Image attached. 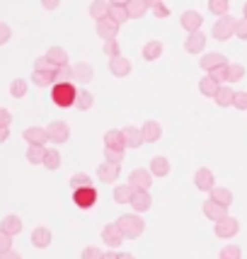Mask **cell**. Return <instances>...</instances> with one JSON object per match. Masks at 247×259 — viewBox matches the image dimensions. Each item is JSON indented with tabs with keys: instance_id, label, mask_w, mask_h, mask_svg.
Masks as SVG:
<instances>
[{
	"instance_id": "obj_23",
	"label": "cell",
	"mask_w": 247,
	"mask_h": 259,
	"mask_svg": "<svg viewBox=\"0 0 247 259\" xmlns=\"http://www.w3.org/2000/svg\"><path fill=\"white\" fill-rule=\"evenodd\" d=\"M109 10H112V3H109V0H92L88 12H90V17L95 22H100L104 17H109Z\"/></svg>"
},
{
	"instance_id": "obj_43",
	"label": "cell",
	"mask_w": 247,
	"mask_h": 259,
	"mask_svg": "<svg viewBox=\"0 0 247 259\" xmlns=\"http://www.w3.org/2000/svg\"><path fill=\"white\" fill-rule=\"evenodd\" d=\"M102 54H104L107 58L121 56V44H119V39H109V41H104V46H102Z\"/></svg>"
},
{
	"instance_id": "obj_50",
	"label": "cell",
	"mask_w": 247,
	"mask_h": 259,
	"mask_svg": "<svg viewBox=\"0 0 247 259\" xmlns=\"http://www.w3.org/2000/svg\"><path fill=\"white\" fill-rule=\"evenodd\" d=\"M211 78L216 80V82H221V85H228V66H223V68H216L214 73H209Z\"/></svg>"
},
{
	"instance_id": "obj_42",
	"label": "cell",
	"mask_w": 247,
	"mask_h": 259,
	"mask_svg": "<svg viewBox=\"0 0 247 259\" xmlns=\"http://www.w3.org/2000/svg\"><path fill=\"white\" fill-rule=\"evenodd\" d=\"M242 78H245V66L242 63H228V85L240 82Z\"/></svg>"
},
{
	"instance_id": "obj_44",
	"label": "cell",
	"mask_w": 247,
	"mask_h": 259,
	"mask_svg": "<svg viewBox=\"0 0 247 259\" xmlns=\"http://www.w3.org/2000/svg\"><path fill=\"white\" fill-rule=\"evenodd\" d=\"M109 17H112L114 22H129L131 17H129V10H126V5H112V10H109Z\"/></svg>"
},
{
	"instance_id": "obj_31",
	"label": "cell",
	"mask_w": 247,
	"mask_h": 259,
	"mask_svg": "<svg viewBox=\"0 0 247 259\" xmlns=\"http://www.w3.org/2000/svg\"><path fill=\"white\" fill-rule=\"evenodd\" d=\"M136 189L126 182V184H116V189H114V201L116 203H131V199H134Z\"/></svg>"
},
{
	"instance_id": "obj_40",
	"label": "cell",
	"mask_w": 247,
	"mask_h": 259,
	"mask_svg": "<svg viewBox=\"0 0 247 259\" xmlns=\"http://www.w3.org/2000/svg\"><path fill=\"white\" fill-rule=\"evenodd\" d=\"M73 80H75V66L66 63L56 68V82H73Z\"/></svg>"
},
{
	"instance_id": "obj_46",
	"label": "cell",
	"mask_w": 247,
	"mask_h": 259,
	"mask_svg": "<svg viewBox=\"0 0 247 259\" xmlns=\"http://www.w3.org/2000/svg\"><path fill=\"white\" fill-rule=\"evenodd\" d=\"M218 259H242V249L237 247V245H225V247L221 249Z\"/></svg>"
},
{
	"instance_id": "obj_21",
	"label": "cell",
	"mask_w": 247,
	"mask_h": 259,
	"mask_svg": "<svg viewBox=\"0 0 247 259\" xmlns=\"http://www.w3.org/2000/svg\"><path fill=\"white\" fill-rule=\"evenodd\" d=\"M162 51H165L162 41H160V39H150V41H146V44H143V49H141V56L153 63V61H157V58L162 56Z\"/></svg>"
},
{
	"instance_id": "obj_49",
	"label": "cell",
	"mask_w": 247,
	"mask_h": 259,
	"mask_svg": "<svg viewBox=\"0 0 247 259\" xmlns=\"http://www.w3.org/2000/svg\"><path fill=\"white\" fill-rule=\"evenodd\" d=\"M235 107L237 112H247V90H237L235 92Z\"/></svg>"
},
{
	"instance_id": "obj_2",
	"label": "cell",
	"mask_w": 247,
	"mask_h": 259,
	"mask_svg": "<svg viewBox=\"0 0 247 259\" xmlns=\"http://www.w3.org/2000/svg\"><path fill=\"white\" fill-rule=\"evenodd\" d=\"M75 100H78V88L73 82H56L51 88V102L56 107H63V109L75 107Z\"/></svg>"
},
{
	"instance_id": "obj_62",
	"label": "cell",
	"mask_w": 247,
	"mask_h": 259,
	"mask_svg": "<svg viewBox=\"0 0 247 259\" xmlns=\"http://www.w3.org/2000/svg\"><path fill=\"white\" fill-rule=\"evenodd\" d=\"M119 259H136V257H134V254H129V252H121V257H119Z\"/></svg>"
},
{
	"instance_id": "obj_63",
	"label": "cell",
	"mask_w": 247,
	"mask_h": 259,
	"mask_svg": "<svg viewBox=\"0 0 247 259\" xmlns=\"http://www.w3.org/2000/svg\"><path fill=\"white\" fill-rule=\"evenodd\" d=\"M242 17H247V3L242 5Z\"/></svg>"
},
{
	"instance_id": "obj_5",
	"label": "cell",
	"mask_w": 247,
	"mask_h": 259,
	"mask_svg": "<svg viewBox=\"0 0 247 259\" xmlns=\"http://www.w3.org/2000/svg\"><path fill=\"white\" fill-rule=\"evenodd\" d=\"M214 233H216V237H221V240H233V237L240 233V221L233 218V215H228L223 221L214 223Z\"/></svg>"
},
{
	"instance_id": "obj_17",
	"label": "cell",
	"mask_w": 247,
	"mask_h": 259,
	"mask_svg": "<svg viewBox=\"0 0 247 259\" xmlns=\"http://www.w3.org/2000/svg\"><path fill=\"white\" fill-rule=\"evenodd\" d=\"M199 66H201V70H206V73H214L216 68L228 66V58H225L223 54H218V51H214V54H203L201 61H199Z\"/></svg>"
},
{
	"instance_id": "obj_45",
	"label": "cell",
	"mask_w": 247,
	"mask_h": 259,
	"mask_svg": "<svg viewBox=\"0 0 247 259\" xmlns=\"http://www.w3.org/2000/svg\"><path fill=\"white\" fill-rule=\"evenodd\" d=\"M83 187H92L90 175H85V172L73 175V177H70V189H83Z\"/></svg>"
},
{
	"instance_id": "obj_28",
	"label": "cell",
	"mask_w": 247,
	"mask_h": 259,
	"mask_svg": "<svg viewBox=\"0 0 247 259\" xmlns=\"http://www.w3.org/2000/svg\"><path fill=\"white\" fill-rule=\"evenodd\" d=\"M218 90H221V82H216L211 75H203V78L199 80V92H201L203 97L214 100L216 95H218Z\"/></svg>"
},
{
	"instance_id": "obj_15",
	"label": "cell",
	"mask_w": 247,
	"mask_h": 259,
	"mask_svg": "<svg viewBox=\"0 0 247 259\" xmlns=\"http://www.w3.org/2000/svg\"><path fill=\"white\" fill-rule=\"evenodd\" d=\"M203 49H206V34L203 32H194V34H187V39H184V51L187 54H203Z\"/></svg>"
},
{
	"instance_id": "obj_27",
	"label": "cell",
	"mask_w": 247,
	"mask_h": 259,
	"mask_svg": "<svg viewBox=\"0 0 247 259\" xmlns=\"http://www.w3.org/2000/svg\"><path fill=\"white\" fill-rule=\"evenodd\" d=\"M104 148H124L126 150V138L121 128H109L104 134Z\"/></svg>"
},
{
	"instance_id": "obj_19",
	"label": "cell",
	"mask_w": 247,
	"mask_h": 259,
	"mask_svg": "<svg viewBox=\"0 0 247 259\" xmlns=\"http://www.w3.org/2000/svg\"><path fill=\"white\" fill-rule=\"evenodd\" d=\"M109 73H112L114 78H126V75H131V61L126 56L109 58Z\"/></svg>"
},
{
	"instance_id": "obj_26",
	"label": "cell",
	"mask_w": 247,
	"mask_h": 259,
	"mask_svg": "<svg viewBox=\"0 0 247 259\" xmlns=\"http://www.w3.org/2000/svg\"><path fill=\"white\" fill-rule=\"evenodd\" d=\"M0 230H5V233H10V235H20L22 233V218L20 215H5L3 221H0Z\"/></svg>"
},
{
	"instance_id": "obj_11",
	"label": "cell",
	"mask_w": 247,
	"mask_h": 259,
	"mask_svg": "<svg viewBox=\"0 0 247 259\" xmlns=\"http://www.w3.org/2000/svg\"><path fill=\"white\" fill-rule=\"evenodd\" d=\"M129 184H131L134 189H150V184H153V172H150V169H143V167L131 169Z\"/></svg>"
},
{
	"instance_id": "obj_36",
	"label": "cell",
	"mask_w": 247,
	"mask_h": 259,
	"mask_svg": "<svg viewBox=\"0 0 247 259\" xmlns=\"http://www.w3.org/2000/svg\"><path fill=\"white\" fill-rule=\"evenodd\" d=\"M46 146H29L27 150V162L29 165H44V158H46Z\"/></svg>"
},
{
	"instance_id": "obj_56",
	"label": "cell",
	"mask_w": 247,
	"mask_h": 259,
	"mask_svg": "<svg viewBox=\"0 0 247 259\" xmlns=\"http://www.w3.org/2000/svg\"><path fill=\"white\" fill-rule=\"evenodd\" d=\"M0 259H22V254L17 249H8V252H0Z\"/></svg>"
},
{
	"instance_id": "obj_7",
	"label": "cell",
	"mask_w": 247,
	"mask_h": 259,
	"mask_svg": "<svg viewBox=\"0 0 247 259\" xmlns=\"http://www.w3.org/2000/svg\"><path fill=\"white\" fill-rule=\"evenodd\" d=\"M180 24L182 29L187 34H194V32H201V24H203V15L199 10H184L180 17Z\"/></svg>"
},
{
	"instance_id": "obj_8",
	"label": "cell",
	"mask_w": 247,
	"mask_h": 259,
	"mask_svg": "<svg viewBox=\"0 0 247 259\" xmlns=\"http://www.w3.org/2000/svg\"><path fill=\"white\" fill-rule=\"evenodd\" d=\"M126 240L121 233V228L116 226V223H107V226L102 228V242L107 245V247H121V242Z\"/></svg>"
},
{
	"instance_id": "obj_6",
	"label": "cell",
	"mask_w": 247,
	"mask_h": 259,
	"mask_svg": "<svg viewBox=\"0 0 247 259\" xmlns=\"http://www.w3.org/2000/svg\"><path fill=\"white\" fill-rule=\"evenodd\" d=\"M73 203L83 208V211H90L92 206L97 203V189L95 187H83V189H73Z\"/></svg>"
},
{
	"instance_id": "obj_34",
	"label": "cell",
	"mask_w": 247,
	"mask_h": 259,
	"mask_svg": "<svg viewBox=\"0 0 247 259\" xmlns=\"http://www.w3.org/2000/svg\"><path fill=\"white\" fill-rule=\"evenodd\" d=\"M92 78H95V68L90 66V63H78L75 66V80H78L80 85H88V82H92Z\"/></svg>"
},
{
	"instance_id": "obj_53",
	"label": "cell",
	"mask_w": 247,
	"mask_h": 259,
	"mask_svg": "<svg viewBox=\"0 0 247 259\" xmlns=\"http://www.w3.org/2000/svg\"><path fill=\"white\" fill-rule=\"evenodd\" d=\"M235 36H237V39H242V41H247V17H242V20H237Z\"/></svg>"
},
{
	"instance_id": "obj_51",
	"label": "cell",
	"mask_w": 247,
	"mask_h": 259,
	"mask_svg": "<svg viewBox=\"0 0 247 259\" xmlns=\"http://www.w3.org/2000/svg\"><path fill=\"white\" fill-rule=\"evenodd\" d=\"M12 237L10 233H5V230H0V252H8V249H12Z\"/></svg>"
},
{
	"instance_id": "obj_35",
	"label": "cell",
	"mask_w": 247,
	"mask_h": 259,
	"mask_svg": "<svg viewBox=\"0 0 247 259\" xmlns=\"http://www.w3.org/2000/svg\"><path fill=\"white\" fill-rule=\"evenodd\" d=\"M46 56H49V61H51L56 68L68 63V51L63 49V46H51V49L46 51Z\"/></svg>"
},
{
	"instance_id": "obj_9",
	"label": "cell",
	"mask_w": 247,
	"mask_h": 259,
	"mask_svg": "<svg viewBox=\"0 0 247 259\" xmlns=\"http://www.w3.org/2000/svg\"><path fill=\"white\" fill-rule=\"evenodd\" d=\"M119 27H121V24L114 22L112 17H104V20H100V22H97L95 34L100 36L102 41H109V39H116V36H119Z\"/></svg>"
},
{
	"instance_id": "obj_37",
	"label": "cell",
	"mask_w": 247,
	"mask_h": 259,
	"mask_svg": "<svg viewBox=\"0 0 247 259\" xmlns=\"http://www.w3.org/2000/svg\"><path fill=\"white\" fill-rule=\"evenodd\" d=\"M27 90H29V82L24 78H15L10 82V95L15 100H24V97H27Z\"/></svg>"
},
{
	"instance_id": "obj_47",
	"label": "cell",
	"mask_w": 247,
	"mask_h": 259,
	"mask_svg": "<svg viewBox=\"0 0 247 259\" xmlns=\"http://www.w3.org/2000/svg\"><path fill=\"white\" fill-rule=\"evenodd\" d=\"M34 70H56V66L49 61V56H36L34 58Z\"/></svg>"
},
{
	"instance_id": "obj_59",
	"label": "cell",
	"mask_w": 247,
	"mask_h": 259,
	"mask_svg": "<svg viewBox=\"0 0 247 259\" xmlns=\"http://www.w3.org/2000/svg\"><path fill=\"white\" fill-rule=\"evenodd\" d=\"M8 136H10V128H0V143H5Z\"/></svg>"
},
{
	"instance_id": "obj_33",
	"label": "cell",
	"mask_w": 247,
	"mask_h": 259,
	"mask_svg": "<svg viewBox=\"0 0 247 259\" xmlns=\"http://www.w3.org/2000/svg\"><path fill=\"white\" fill-rule=\"evenodd\" d=\"M126 10H129V17H131V20H141V17L148 15L150 8H148L146 0H131V3L126 5Z\"/></svg>"
},
{
	"instance_id": "obj_29",
	"label": "cell",
	"mask_w": 247,
	"mask_h": 259,
	"mask_svg": "<svg viewBox=\"0 0 247 259\" xmlns=\"http://www.w3.org/2000/svg\"><path fill=\"white\" fill-rule=\"evenodd\" d=\"M150 172H153V177H168L170 175V160L162 158V155H155V158L150 160Z\"/></svg>"
},
{
	"instance_id": "obj_55",
	"label": "cell",
	"mask_w": 247,
	"mask_h": 259,
	"mask_svg": "<svg viewBox=\"0 0 247 259\" xmlns=\"http://www.w3.org/2000/svg\"><path fill=\"white\" fill-rule=\"evenodd\" d=\"M153 15H155L157 20H165V17H170V8L168 5H165V3H162V5H157V8H153Z\"/></svg>"
},
{
	"instance_id": "obj_18",
	"label": "cell",
	"mask_w": 247,
	"mask_h": 259,
	"mask_svg": "<svg viewBox=\"0 0 247 259\" xmlns=\"http://www.w3.org/2000/svg\"><path fill=\"white\" fill-rule=\"evenodd\" d=\"M153 206V196L148 189H136L134 199H131V208H134L136 213H146L148 208Z\"/></svg>"
},
{
	"instance_id": "obj_20",
	"label": "cell",
	"mask_w": 247,
	"mask_h": 259,
	"mask_svg": "<svg viewBox=\"0 0 247 259\" xmlns=\"http://www.w3.org/2000/svg\"><path fill=\"white\" fill-rule=\"evenodd\" d=\"M51 240H54V235H51V230L46 226H36L32 230V245L36 249H46L51 245Z\"/></svg>"
},
{
	"instance_id": "obj_16",
	"label": "cell",
	"mask_w": 247,
	"mask_h": 259,
	"mask_svg": "<svg viewBox=\"0 0 247 259\" xmlns=\"http://www.w3.org/2000/svg\"><path fill=\"white\" fill-rule=\"evenodd\" d=\"M124 138H126V148H141L143 143H146V138H143V128L141 126H124Z\"/></svg>"
},
{
	"instance_id": "obj_32",
	"label": "cell",
	"mask_w": 247,
	"mask_h": 259,
	"mask_svg": "<svg viewBox=\"0 0 247 259\" xmlns=\"http://www.w3.org/2000/svg\"><path fill=\"white\" fill-rule=\"evenodd\" d=\"M209 199H214V201L223 203L230 208V203H233V192L228 189V187H214L211 192H209Z\"/></svg>"
},
{
	"instance_id": "obj_60",
	"label": "cell",
	"mask_w": 247,
	"mask_h": 259,
	"mask_svg": "<svg viewBox=\"0 0 247 259\" xmlns=\"http://www.w3.org/2000/svg\"><path fill=\"white\" fill-rule=\"evenodd\" d=\"M148 3V8H150V10H153V8H157V5H162V3H165V0H146Z\"/></svg>"
},
{
	"instance_id": "obj_13",
	"label": "cell",
	"mask_w": 247,
	"mask_h": 259,
	"mask_svg": "<svg viewBox=\"0 0 247 259\" xmlns=\"http://www.w3.org/2000/svg\"><path fill=\"white\" fill-rule=\"evenodd\" d=\"M194 187L201 189V192H211L216 187V177H214V169L209 167H199L194 172Z\"/></svg>"
},
{
	"instance_id": "obj_52",
	"label": "cell",
	"mask_w": 247,
	"mask_h": 259,
	"mask_svg": "<svg viewBox=\"0 0 247 259\" xmlns=\"http://www.w3.org/2000/svg\"><path fill=\"white\" fill-rule=\"evenodd\" d=\"M10 36H12L10 24H8V22H0V46L8 44V41H10Z\"/></svg>"
},
{
	"instance_id": "obj_41",
	"label": "cell",
	"mask_w": 247,
	"mask_h": 259,
	"mask_svg": "<svg viewBox=\"0 0 247 259\" xmlns=\"http://www.w3.org/2000/svg\"><path fill=\"white\" fill-rule=\"evenodd\" d=\"M124 158H126V150H124V148H104V160H107V162L121 165Z\"/></svg>"
},
{
	"instance_id": "obj_3",
	"label": "cell",
	"mask_w": 247,
	"mask_h": 259,
	"mask_svg": "<svg viewBox=\"0 0 247 259\" xmlns=\"http://www.w3.org/2000/svg\"><path fill=\"white\" fill-rule=\"evenodd\" d=\"M235 27H237L235 17H233V15H223V17H218L214 22L211 34H214L216 41H228L230 36H235Z\"/></svg>"
},
{
	"instance_id": "obj_22",
	"label": "cell",
	"mask_w": 247,
	"mask_h": 259,
	"mask_svg": "<svg viewBox=\"0 0 247 259\" xmlns=\"http://www.w3.org/2000/svg\"><path fill=\"white\" fill-rule=\"evenodd\" d=\"M141 128H143V138H146V143H157V141L162 138V126H160V121H155V119H148Z\"/></svg>"
},
{
	"instance_id": "obj_48",
	"label": "cell",
	"mask_w": 247,
	"mask_h": 259,
	"mask_svg": "<svg viewBox=\"0 0 247 259\" xmlns=\"http://www.w3.org/2000/svg\"><path fill=\"white\" fill-rule=\"evenodd\" d=\"M80 259H104V252H102L100 247H92V245H88V247L83 249Z\"/></svg>"
},
{
	"instance_id": "obj_61",
	"label": "cell",
	"mask_w": 247,
	"mask_h": 259,
	"mask_svg": "<svg viewBox=\"0 0 247 259\" xmlns=\"http://www.w3.org/2000/svg\"><path fill=\"white\" fill-rule=\"evenodd\" d=\"M109 3H112V5H129L131 0H109Z\"/></svg>"
},
{
	"instance_id": "obj_4",
	"label": "cell",
	"mask_w": 247,
	"mask_h": 259,
	"mask_svg": "<svg viewBox=\"0 0 247 259\" xmlns=\"http://www.w3.org/2000/svg\"><path fill=\"white\" fill-rule=\"evenodd\" d=\"M46 131H49V141H51L56 148L68 143V138H70V126H68L66 121H61V119L51 121V124L46 126Z\"/></svg>"
},
{
	"instance_id": "obj_10",
	"label": "cell",
	"mask_w": 247,
	"mask_h": 259,
	"mask_svg": "<svg viewBox=\"0 0 247 259\" xmlns=\"http://www.w3.org/2000/svg\"><path fill=\"white\" fill-rule=\"evenodd\" d=\"M22 136H24V141H27L29 146H46V143H51V141H49L46 126H27Z\"/></svg>"
},
{
	"instance_id": "obj_57",
	"label": "cell",
	"mask_w": 247,
	"mask_h": 259,
	"mask_svg": "<svg viewBox=\"0 0 247 259\" xmlns=\"http://www.w3.org/2000/svg\"><path fill=\"white\" fill-rule=\"evenodd\" d=\"M42 5H44V10H56L61 0H42Z\"/></svg>"
},
{
	"instance_id": "obj_12",
	"label": "cell",
	"mask_w": 247,
	"mask_h": 259,
	"mask_svg": "<svg viewBox=\"0 0 247 259\" xmlns=\"http://www.w3.org/2000/svg\"><path fill=\"white\" fill-rule=\"evenodd\" d=\"M201 208H203V215H206L209 221H214V223H218V221L228 218V206L214 201V199H206Z\"/></svg>"
},
{
	"instance_id": "obj_14",
	"label": "cell",
	"mask_w": 247,
	"mask_h": 259,
	"mask_svg": "<svg viewBox=\"0 0 247 259\" xmlns=\"http://www.w3.org/2000/svg\"><path fill=\"white\" fill-rule=\"evenodd\" d=\"M119 175H121V165H114V162H107V160L102 165H97V177L104 184H114L119 180Z\"/></svg>"
},
{
	"instance_id": "obj_30",
	"label": "cell",
	"mask_w": 247,
	"mask_h": 259,
	"mask_svg": "<svg viewBox=\"0 0 247 259\" xmlns=\"http://www.w3.org/2000/svg\"><path fill=\"white\" fill-rule=\"evenodd\" d=\"M92 104H95V95H92L90 90H85V88H80L78 100H75V109H78V112H90Z\"/></svg>"
},
{
	"instance_id": "obj_25",
	"label": "cell",
	"mask_w": 247,
	"mask_h": 259,
	"mask_svg": "<svg viewBox=\"0 0 247 259\" xmlns=\"http://www.w3.org/2000/svg\"><path fill=\"white\" fill-rule=\"evenodd\" d=\"M235 92L237 90H233L230 85H221V90H218V95L214 97V102L218 104V107H233L235 104Z\"/></svg>"
},
{
	"instance_id": "obj_38",
	"label": "cell",
	"mask_w": 247,
	"mask_h": 259,
	"mask_svg": "<svg viewBox=\"0 0 247 259\" xmlns=\"http://www.w3.org/2000/svg\"><path fill=\"white\" fill-rule=\"evenodd\" d=\"M61 162H63V160H61V150H58V148H49V150H46V158H44V167L51 169V172H56V169L61 167Z\"/></svg>"
},
{
	"instance_id": "obj_58",
	"label": "cell",
	"mask_w": 247,
	"mask_h": 259,
	"mask_svg": "<svg viewBox=\"0 0 247 259\" xmlns=\"http://www.w3.org/2000/svg\"><path fill=\"white\" fill-rule=\"evenodd\" d=\"M121 257V252H116V249H109V252H104V259H119Z\"/></svg>"
},
{
	"instance_id": "obj_24",
	"label": "cell",
	"mask_w": 247,
	"mask_h": 259,
	"mask_svg": "<svg viewBox=\"0 0 247 259\" xmlns=\"http://www.w3.org/2000/svg\"><path fill=\"white\" fill-rule=\"evenodd\" d=\"M32 82L36 88H54L56 85V70H34Z\"/></svg>"
},
{
	"instance_id": "obj_39",
	"label": "cell",
	"mask_w": 247,
	"mask_h": 259,
	"mask_svg": "<svg viewBox=\"0 0 247 259\" xmlns=\"http://www.w3.org/2000/svg\"><path fill=\"white\" fill-rule=\"evenodd\" d=\"M206 5H209V12L218 15V17H223V15L230 12V0H209Z\"/></svg>"
},
{
	"instance_id": "obj_54",
	"label": "cell",
	"mask_w": 247,
	"mask_h": 259,
	"mask_svg": "<svg viewBox=\"0 0 247 259\" xmlns=\"http://www.w3.org/2000/svg\"><path fill=\"white\" fill-rule=\"evenodd\" d=\"M10 124H12L10 109H0V128H10Z\"/></svg>"
},
{
	"instance_id": "obj_1",
	"label": "cell",
	"mask_w": 247,
	"mask_h": 259,
	"mask_svg": "<svg viewBox=\"0 0 247 259\" xmlns=\"http://www.w3.org/2000/svg\"><path fill=\"white\" fill-rule=\"evenodd\" d=\"M116 226L121 228V233L126 240H138L146 233V221L141 218V213H124L116 218Z\"/></svg>"
}]
</instances>
